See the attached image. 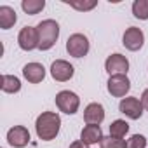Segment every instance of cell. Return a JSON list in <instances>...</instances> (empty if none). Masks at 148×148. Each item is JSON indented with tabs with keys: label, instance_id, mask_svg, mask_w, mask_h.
<instances>
[{
	"label": "cell",
	"instance_id": "cell-1",
	"mask_svg": "<svg viewBox=\"0 0 148 148\" xmlns=\"http://www.w3.org/2000/svg\"><path fill=\"white\" fill-rule=\"evenodd\" d=\"M59 129H61V119L56 112H44L37 117L35 131H37L38 139L51 141L59 134Z\"/></svg>",
	"mask_w": 148,
	"mask_h": 148
},
{
	"label": "cell",
	"instance_id": "cell-2",
	"mask_svg": "<svg viewBox=\"0 0 148 148\" xmlns=\"http://www.w3.org/2000/svg\"><path fill=\"white\" fill-rule=\"evenodd\" d=\"M35 28L38 32V49L49 51L59 37V25L54 19H44Z\"/></svg>",
	"mask_w": 148,
	"mask_h": 148
},
{
	"label": "cell",
	"instance_id": "cell-3",
	"mask_svg": "<svg viewBox=\"0 0 148 148\" xmlns=\"http://www.w3.org/2000/svg\"><path fill=\"white\" fill-rule=\"evenodd\" d=\"M56 106L59 108V112L66 115H73V113H77L80 106V98L71 91H61L56 94Z\"/></svg>",
	"mask_w": 148,
	"mask_h": 148
},
{
	"label": "cell",
	"instance_id": "cell-4",
	"mask_svg": "<svg viewBox=\"0 0 148 148\" xmlns=\"http://www.w3.org/2000/svg\"><path fill=\"white\" fill-rule=\"evenodd\" d=\"M66 51L73 58H84L89 52V40L82 33H73L66 40Z\"/></svg>",
	"mask_w": 148,
	"mask_h": 148
},
{
	"label": "cell",
	"instance_id": "cell-5",
	"mask_svg": "<svg viewBox=\"0 0 148 148\" xmlns=\"http://www.w3.org/2000/svg\"><path fill=\"white\" fill-rule=\"evenodd\" d=\"M119 110H120V113H124L127 119L138 120V119H141L145 108H143L141 99H138V98H134V96H129V98H122V99H120Z\"/></svg>",
	"mask_w": 148,
	"mask_h": 148
},
{
	"label": "cell",
	"instance_id": "cell-6",
	"mask_svg": "<svg viewBox=\"0 0 148 148\" xmlns=\"http://www.w3.org/2000/svg\"><path fill=\"white\" fill-rule=\"evenodd\" d=\"M105 70L112 75H127L129 71V61L122 54H112L105 61Z\"/></svg>",
	"mask_w": 148,
	"mask_h": 148
},
{
	"label": "cell",
	"instance_id": "cell-7",
	"mask_svg": "<svg viewBox=\"0 0 148 148\" xmlns=\"http://www.w3.org/2000/svg\"><path fill=\"white\" fill-rule=\"evenodd\" d=\"M122 44L125 49L136 52L143 47L145 44V33L141 32V28H136V26H131L124 32V37H122Z\"/></svg>",
	"mask_w": 148,
	"mask_h": 148
},
{
	"label": "cell",
	"instance_id": "cell-8",
	"mask_svg": "<svg viewBox=\"0 0 148 148\" xmlns=\"http://www.w3.org/2000/svg\"><path fill=\"white\" fill-rule=\"evenodd\" d=\"M106 87L113 98H124L131 91V80L127 79V75H112Z\"/></svg>",
	"mask_w": 148,
	"mask_h": 148
},
{
	"label": "cell",
	"instance_id": "cell-9",
	"mask_svg": "<svg viewBox=\"0 0 148 148\" xmlns=\"http://www.w3.org/2000/svg\"><path fill=\"white\" fill-rule=\"evenodd\" d=\"M18 44L23 51H33L38 49V32L33 26H25L21 28L18 35Z\"/></svg>",
	"mask_w": 148,
	"mask_h": 148
},
{
	"label": "cell",
	"instance_id": "cell-10",
	"mask_svg": "<svg viewBox=\"0 0 148 148\" xmlns=\"http://www.w3.org/2000/svg\"><path fill=\"white\" fill-rule=\"evenodd\" d=\"M73 73H75V70H73V66L64 61V59H56L52 64H51V75L56 82H66L73 77Z\"/></svg>",
	"mask_w": 148,
	"mask_h": 148
},
{
	"label": "cell",
	"instance_id": "cell-11",
	"mask_svg": "<svg viewBox=\"0 0 148 148\" xmlns=\"http://www.w3.org/2000/svg\"><path fill=\"white\" fill-rule=\"evenodd\" d=\"M7 143L14 148H25L30 143V131L25 125H14L7 132Z\"/></svg>",
	"mask_w": 148,
	"mask_h": 148
},
{
	"label": "cell",
	"instance_id": "cell-12",
	"mask_svg": "<svg viewBox=\"0 0 148 148\" xmlns=\"http://www.w3.org/2000/svg\"><path fill=\"white\" fill-rule=\"evenodd\" d=\"M84 120L87 125H99L105 120V108L101 103H91L84 110Z\"/></svg>",
	"mask_w": 148,
	"mask_h": 148
},
{
	"label": "cell",
	"instance_id": "cell-13",
	"mask_svg": "<svg viewBox=\"0 0 148 148\" xmlns=\"http://www.w3.org/2000/svg\"><path fill=\"white\" fill-rule=\"evenodd\" d=\"M23 77L30 84H40L45 79V68L40 63H28L23 68Z\"/></svg>",
	"mask_w": 148,
	"mask_h": 148
},
{
	"label": "cell",
	"instance_id": "cell-14",
	"mask_svg": "<svg viewBox=\"0 0 148 148\" xmlns=\"http://www.w3.org/2000/svg\"><path fill=\"white\" fill-rule=\"evenodd\" d=\"M101 139H103V132H101L99 125H86L80 132V141L86 143L87 146L101 143Z\"/></svg>",
	"mask_w": 148,
	"mask_h": 148
},
{
	"label": "cell",
	"instance_id": "cell-15",
	"mask_svg": "<svg viewBox=\"0 0 148 148\" xmlns=\"http://www.w3.org/2000/svg\"><path fill=\"white\" fill-rule=\"evenodd\" d=\"M18 21V16H16V11L9 5H2L0 7V28L2 30H9L16 25Z\"/></svg>",
	"mask_w": 148,
	"mask_h": 148
},
{
	"label": "cell",
	"instance_id": "cell-16",
	"mask_svg": "<svg viewBox=\"0 0 148 148\" xmlns=\"http://www.w3.org/2000/svg\"><path fill=\"white\" fill-rule=\"evenodd\" d=\"M0 87H2V91L7 92V94H14V92H19L21 91V82L14 75H2Z\"/></svg>",
	"mask_w": 148,
	"mask_h": 148
},
{
	"label": "cell",
	"instance_id": "cell-17",
	"mask_svg": "<svg viewBox=\"0 0 148 148\" xmlns=\"http://www.w3.org/2000/svg\"><path fill=\"white\" fill-rule=\"evenodd\" d=\"M44 7H45V0H23L21 2V9L30 16L38 14L40 11H44Z\"/></svg>",
	"mask_w": 148,
	"mask_h": 148
},
{
	"label": "cell",
	"instance_id": "cell-18",
	"mask_svg": "<svg viewBox=\"0 0 148 148\" xmlns=\"http://www.w3.org/2000/svg\"><path fill=\"white\" fill-rule=\"evenodd\" d=\"M127 132H129V124H127L125 120H120V119H119V120H113V122L110 124V136L122 139Z\"/></svg>",
	"mask_w": 148,
	"mask_h": 148
},
{
	"label": "cell",
	"instance_id": "cell-19",
	"mask_svg": "<svg viewBox=\"0 0 148 148\" xmlns=\"http://www.w3.org/2000/svg\"><path fill=\"white\" fill-rule=\"evenodd\" d=\"M132 14H134V18L146 21L148 19V0H134Z\"/></svg>",
	"mask_w": 148,
	"mask_h": 148
},
{
	"label": "cell",
	"instance_id": "cell-20",
	"mask_svg": "<svg viewBox=\"0 0 148 148\" xmlns=\"http://www.w3.org/2000/svg\"><path fill=\"white\" fill-rule=\"evenodd\" d=\"M70 7H73V9H77V11H91V9H94L96 5H98V0H68L66 2Z\"/></svg>",
	"mask_w": 148,
	"mask_h": 148
},
{
	"label": "cell",
	"instance_id": "cell-21",
	"mask_svg": "<svg viewBox=\"0 0 148 148\" xmlns=\"http://www.w3.org/2000/svg\"><path fill=\"white\" fill-rule=\"evenodd\" d=\"M99 146L101 148H125V141L119 139V138H113V136H103Z\"/></svg>",
	"mask_w": 148,
	"mask_h": 148
},
{
	"label": "cell",
	"instance_id": "cell-22",
	"mask_svg": "<svg viewBox=\"0 0 148 148\" xmlns=\"http://www.w3.org/2000/svg\"><path fill=\"white\" fill-rule=\"evenodd\" d=\"M125 148H146V138L143 134H134L125 141Z\"/></svg>",
	"mask_w": 148,
	"mask_h": 148
},
{
	"label": "cell",
	"instance_id": "cell-23",
	"mask_svg": "<svg viewBox=\"0 0 148 148\" xmlns=\"http://www.w3.org/2000/svg\"><path fill=\"white\" fill-rule=\"evenodd\" d=\"M141 103H143V108L148 112V89L143 91V94H141Z\"/></svg>",
	"mask_w": 148,
	"mask_h": 148
},
{
	"label": "cell",
	"instance_id": "cell-24",
	"mask_svg": "<svg viewBox=\"0 0 148 148\" xmlns=\"http://www.w3.org/2000/svg\"><path fill=\"white\" fill-rule=\"evenodd\" d=\"M70 148H89L86 143H82V141H73L71 145H70Z\"/></svg>",
	"mask_w": 148,
	"mask_h": 148
}]
</instances>
